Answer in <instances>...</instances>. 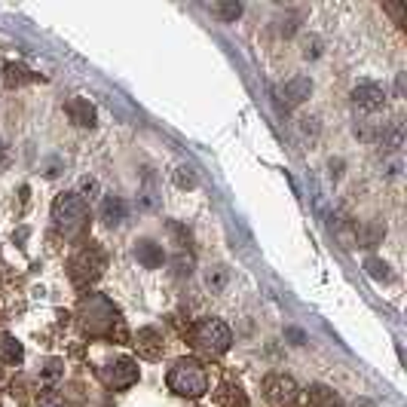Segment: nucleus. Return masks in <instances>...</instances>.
Instances as JSON below:
<instances>
[{
    "label": "nucleus",
    "mask_w": 407,
    "mask_h": 407,
    "mask_svg": "<svg viewBox=\"0 0 407 407\" xmlns=\"http://www.w3.org/2000/svg\"><path fill=\"white\" fill-rule=\"evenodd\" d=\"M37 407H68V404H64V398H61V395L49 392V395H43V398H40V404H37Z\"/></svg>",
    "instance_id": "nucleus-29"
},
{
    "label": "nucleus",
    "mask_w": 407,
    "mask_h": 407,
    "mask_svg": "<svg viewBox=\"0 0 407 407\" xmlns=\"http://www.w3.org/2000/svg\"><path fill=\"white\" fill-rule=\"evenodd\" d=\"M126 214H129V205H126V199L123 196H104L102 199V220L107 227H120L126 220Z\"/></svg>",
    "instance_id": "nucleus-13"
},
{
    "label": "nucleus",
    "mask_w": 407,
    "mask_h": 407,
    "mask_svg": "<svg viewBox=\"0 0 407 407\" xmlns=\"http://www.w3.org/2000/svg\"><path fill=\"white\" fill-rule=\"evenodd\" d=\"M171 178H175V187H181V190H193V187L199 184L190 166H178V169H175V175H171Z\"/></svg>",
    "instance_id": "nucleus-24"
},
{
    "label": "nucleus",
    "mask_w": 407,
    "mask_h": 407,
    "mask_svg": "<svg viewBox=\"0 0 407 407\" xmlns=\"http://www.w3.org/2000/svg\"><path fill=\"white\" fill-rule=\"evenodd\" d=\"M300 53H303L306 61H316V59H321V53H325V43H321L319 34H303V40H300Z\"/></svg>",
    "instance_id": "nucleus-19"
},
{
    "label": "nucleus",
    "mask_w": 407,
    "mask_h": 407,
    "mask_svg": "<svg viewBox=\"0 0 407 407\" xmlns=\"http://www.w3.org/2000/svg\"><path fill=\"white\" fill-rule=\"evenodd\" d=\"M364 269H368V276L377 278V282H392V278H395L389 269V263L380 261V257H368V261H364Z\"/></svg>",
    "instance_id": "nucleus-20"
},
{
    "label": "nucleus",
    "mask_w": 407,
    "mask_h": 407,
    "mask_svg": "<svg viewBox=\"0 0 407 407\" xmlns=\"http://www.w3.org/2000/svg\"><path fill=\"white\" fill-rule=\"evenodd\" d=\"M77 319H80V328L89 334V337H111L113 325H120L117 306H113L104 294L83 297L80 306H77Z\"/></svg>",
    "instance_id": "nucleus-1"
},
{
    "label": "nucleus",
    "mask_w": 407,
    "mask_h": 407,
    "mask_svg": "<svg viewBox=\"0 0 407 407\" xmlns=\"http://www.w3.org/2000/svg\"><path fill=\"white\" fill-rule=\"evenodd\" d=\"M352 407H377V404L370 401V398H355V401H352Z\"/></svg>",
    "instance_id": "nucleus-33"
},
{
    "label": "nucleus",
    "mask_w": 407,
    "mask_h": 407,
    "mask_svg": "<svg viewBox=\"0 0 407 407\" xmlns=\"http://www.w3.org/2000/svg\"><path fill=\"white\" fill-rule=\"evenodd\" d=\"M211 12L218 16L220 21H236L242 16V3H236V0H230V3H214Z\"/></svg>",
    "instance_id": "nucleus-23"
},
{
    "label": "nucleus",
    "mask_w": 407,
    "mask_h": 407,
    "mask_svg": "<svg viewBox=\"0 0 407 407\" xmlns=\"http://www.w3.org/2000/svg\"><path fill=\"white\" fill-rule=\"evenodd\" d=\"M3 74H6L3 77L6 86H21V83H28V80H37V77H34L28 68H21V64H6Z\"/></svg>",
    "instance_id": "nucleus-21"
},
{
    "label": "nucleus",
    "mask_w": 407,
    "mask_h": 407,
    "mask_svg": "<svg viewBox=\"0 0 407 407\" xmlns=\"http://www.w3.org/2000/svg\"><path fill=\"white\" fill-rule=\"evenodd\" d=\"M135 257H138V263L141 267H147V269H160L162 263H166V252H162V245L160 242H153V239H138L135 242Z\"/></svg>",
    "instance_id": "nucleus-10"
},
{
    "label": "nucleus",
    "mask_w": 407,
    "mask_h": 407,
    "mask_svg": "<svg viewBox=\"0 0 407 407\" xmlns=\"http://www.w3.org/2000/svg\"><path fill=\"white\" fill-rule=\"evenodd\" d=\"M169 230H171V236L178 239V245H190V230H184L178 220H169Z\"/></svg>",
    "instance_id": "nucleus-27"
},
{
    "label": "nucleus",
    "mask_w": 407,
    "mask_h": 407,
    "mask_svg": "<svg viewBox=\"0 0 407 407\" xmlns=\"http://www.w3.org/2000/svg\"><path fill=\"white\" fill-rule=\"evenodd\" d=\"M306 398H310V407H343L340 395L325 383H312L310 392H306Z\"/></svg>",
    "instance_id": "nucleus-14"
},
{
    "label": "nucleus",
    "mask_w": 407,
    "mask_h": 407,
    "mask_svg": "<svg viewBox=\"0 0 407 407\" xmlns=\"http://www.w3.org/2000/svg\"><path fill=\"white\" fill-rule=\"evenodd\" d=\"M135 349H138L141 359L156 361V359H162V352H166V340H162V334L156 331V328H141L138 337H135Z\"/></svg>",
    "instance_id": "nucleus-9"
},
{
    "label": "nucleus",
    "mask_w": 407,
    "mask_h": 407,
    "mask_svg": "<svg viewBox=\"0 0 407 407\" xmlns=\"http://www.w3.org/2000/svg\"><path fill=\"white\" fill-rule=\"evenodd\" d=\"M107 267V257L98 245H86L80 248L74 257H70V278H74V285H80V288H86V285H92L98 276L104 273Z\"/></svg>",
    "instance_id": "nucleus-5"
},
{
    "label": "nucleus",
    "mask_w": 407,
    "mask_h": 407,
    "mask_svg": "<svg viewBox=\"0 0 407 407\" xmlns=\"http://www.w3.org/2000/svg\"><path fill=\"white\" fill-rule=\"evenodd\" d=\"M288 337H291V340H294V343H297V346H300V343H303V334H300V331H294V328H291V331H288Z\"/></svg>",
    "instance_id": "nucleus-35"
},
{
    "label": "nucleus",
    "mask_w": 407,
    "mask_h": 407,
    "mask_svg": "<svg viewBox=\"0 0 407 407\" xmlns=\"http://www.w3.org/2000/svg\"><path fill=\"white\" fill-rule=\"evenodd\" d=\"M89 193H98V181H95V178H83V181H80V196H89Z\"/></svg>",
    "instance_id": "nucleus-30"
},
{
    "label": "nucleus",
    "mask_w": 407,
    "mask_h": 407,
    "mask_svg": "<svg viewBox=\"0 0 407 407\" xmlns=\"http://www.w3.org/2000/svg\"><path fill=\"white\" fill-rule=\"evenodd\" d=\"M59 374H61V361L59 359L46 361V368H43V380H55Z\"/></svg>",
    "instance_id": "nucleus-28"
},
{
    "label": "nucleus",
    "mask_w": 407,
    "mask_h": 407,
    "mask_svg": "<svg viewBox=\"0 0 407 407\" xmlns=\"http://www.w3.org/2000/svg\"><path fill=\"white\" fill-rule=\"evenodd\" d=\"M166 383L175 395L181 398H202L209 392V370L202 368L199 359H178L175 364L169 368L166 374Z\"/></svg>",
    "instance_id": "nucleus-2"
},
{
    "label": "nucleus",
    "mask_w": 407,
    "mask_h": 407,
    "mask_svg": "<svg viewBox=\"0 0 407 407\" xmlns=\"http://www.w3.org/2000/svg\"><path fill=\"white\" fill-rule=\"evenodd\" d=\"M61 171V160H49L46 162V178H55Z\"/></svg>",
    "instance_id": "nucleus-32"
},
{
    "label": "nucleus",
    "mask_w": 407,
    "mask_h": 407,
    "mask_svg": "<svg viewBox=\"0 0 407 407\" xmlns=\"http://www.w3.org/2000/svg\"><path fill=\"white\" fill-rule=\"evenodd\" d=\"M89 220V209L80 193H59L53 202V224L64 236H77Z\"/></svg>",
    "instance_id": "nucleus-3"
},
{
    "label": "nucleus",
    "mask_w": 407,
    "mask_h": 407,
    "mask_svg": "<svg viewBox=\"0 0 407 407\" xmlns=\"http://www.w3.org/2000/svg\"><path fill=\"white\" fill-rule=\"evenodd\" d=\"M190 337H193V346H196L199 352H205V355H224L227 349L233 346L230 328H227L220 319H214V316L199 319L196 325H193Z\"/></svg>",
    "instance_id": "nucleus-4"
},
{
    "label": "nucleus",
    "mask_w": 407,
    "mask_h": 407,
    "mask_svg": "<svg viewBox=\"0 0 407 407\" xmlns=\"http://www.w3.org/2000/svg\"><path fill=\"white\" fill-rule=\"evenodd\" d=\"M138 199H141V205H144L147 211H156V209H160V196H156V190H153V178H150V175H147L144 190L138 193Z\"/></svg>",
    "instance_id": "nucleus-25"
},
{
    "label": "nucleus",
    "mask_w": 407,
    "mask_h": 407,
    "mask_svg": "<svg viewBox=\"0 0 407 407\" xmlns=\"http://www.w3.org/2000/svg\"><path fill=\"white\" fill-rule=\"evenodd\" d=\"M294 395H297V383L291 380V377L269 374L267 380H263V398H267L269 404H288V401H294Z\"/></svg>",
    "instance_id": "nucleus-7"
},
{
    "label": "nucleus",
    "mask_w": 407,
    "mask_h": 407,
    "mask_svg": "<svg viewBox=\"0 0 407 407\" xmlns=\"http://www.w3.org/2000/svg\"><path fill=\"white\" fill-rule=\"evenodd\" d=\"M64 111H68V117H70V123L74 126H80V129L95 126V107H92L89 98H70Z\"/></svg>",
    "instance_id": "nucleus-11"
},
{
    "label": "nucleus",
    "mask_w": 407,
    "mask_h": 407,
    "mask_svg": "<svg viewBox=\"0 0 407 407\" xmlns=\"http://www.w3.org/2000/svg\"><path fill=\"white\" fill-rule=\"evenodd\" d=\"M98 377L107 389H129V386L138 383V361L132 359H117L107 361L104 368H98Z\"/></svg>",
    "instance_id": "nucleus-6"
},
{
    "label": "nucleus",
    "mask_w": 407,
    "mask_h": 407,
    "mask_svg": "<svg viewBox=\"0 0 407 407\" xmlns=\"http://www.w3.org/2000/svg\"><path fill=\"white\" fill-rule=\"evenodd\" d=\"M355 236H361V242H364V248H377L383 242V236H386V224L383 220H370L364 230H359Z\"/></svg>",
    "instance_id": "nucleus-17"
},
{
    "label": "nucleus",
    "mask_w": 407,
    "mask_h": 407,
    "mask_svg": "<svg viewBox=\"0 0 407 407\" xmlns=\"http://www.w3.org/2000/svg\"><path fill=\"white\" fill-rule=\"evenodd\" d=\"M171 267H175V276L178 278H190V273H193V257H187V254H178L175 261H171Z\"/></svg>",
    "instance_id": "nucleus-26"
},
{
    "label": "nucleus",
    "mask_w": 407,
    "mask_h": 407,
    "mask_svg": "<svg viewBox=\"0 0 407 407\" xmlns=\"http://www.w3.org/2000/svg\"><path fill=\"white\" fill-rule=\"evenodd\" d=\"M300 132L303 135H319V120H300Z\"/></svg>",
    "instance_id": "nucleus-31"
},
{
    "label": "nucleus",
    "mask_w": 407,
    "mask_h": 407,
    "mask_svg": "<svg viewBox=\"0 0 407 407\" xmlns=\"http://www.w3.org/2000/svg\"><path fill=\"white\" fill-rule=\"evenodd\" d=\"M401 141H404L401 123H392L389 129H383V132H380V144L386 150H398V147H401Z\"/></svg>",
    "instance_id": "nucleus-22"
},
{
    "label": "nucleus",
    "mask_w": 407,
    "mask_h": 407,
    "mask_svg": "<svg viewBox=\"0 0 407 407\" xmlns=\"http://www.w3.org/2000/svg\"><path fill=\"white\" fill-rule=\"evenodd\" d=\"M205 285H209L211 294H220V291L230 285V269L227 267H211L209 273H205Z\"/></svg>",
    "instance_id": "nucleus-18"
},
{
    "label": "nucleus",
    "mask_w": 407,
    "mask_h": 407,
    "mask_svg": "<svg viewBox=\"0 0 407 407\" xmlns=\"http://www.w3.org/2000/svg\"><path fill=\"white\" fill-rule=\"evenodd\" d=\"M282 95H285V104H288V107L303 104L306 98L312 95V80H310V77H291V80L285 83Z\"/></svg>",
    "instance_id": "nucleus-12"
},
{
    "label": "nucleus",
    "mask_w": 407,
    "mask_h": 407,
    "mask_svg": "<svg viewBox=\"0 0 407 407\" xmlns=\"http://www.w3.org/2000/svg\"><path fill=\"white\" fill-rule=\"evenodd\" d=\"M214 398H218L220 407H248V395L239 389V386H220Z\"/></svg>",
    "instance_id": "nucleus-15"
},
{
    "label": "nucleus",
    "mask_w": 407,
    "mask_h": 407,
    "mask_svg": "<svg viewBox=\"0 0 407 407\" xmlns=\"http://www.w3.org/2000/svg\"><path fill=\"white\" fill-rule=\"evenodd\" d=\"M352 102L364 107V111H380L386 104V89L374 80H361V83H355V89H352Z\"/></svg>",
    "instance_id": "nucleus-8"
},
{
    "label": "nucleus",
    "mask_w": 407,
    "mask_h": 407,
    "mask_svg": "<svg viewBox=\"0 0 407 407\" xmlns=\"http://www.w3.org/2000/svg\"><path fill=\"white\" fill-rule=\"evenodd\" d=\"M0 359H3L6 364H19L21 359H25V349H21L19 340H12L10 334H3V337H0Z\"/></svg>",
    "instance_id": "nucleus-16"
},
{
    "label": "nucleus",
    "mask_w": 407,
    "mask_h": 407,
    "mask_svg": "<svg viewBox=\"0 0 407 407\" xmlns=\"http://www.w3.org/2000/svg\"><path fill=\"white\" fill-rule=\"evenodd\" d=\"M386 10H389L392 16H395L398 21H401V16H404V6H386Z\"/></svg>",
    "instance_id": "nucleus-34"
}]
</instances>
